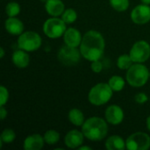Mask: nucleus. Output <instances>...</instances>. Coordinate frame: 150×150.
Wrapping results in <instances>:
<instances>
[{
    "label": "nucleus",
    "instance_id": "obj_32",
    "mask_svg": "<svg viewBox=\"0 0 150 150\" xmlns=\"http://www.w3.org/2000/svg\"><path fill=\"white\" fill-rule=\"evenodd\" d=\"M4 48H3V47H1V48H0V57H1V58H3V57H4Z\"/></svg>",
    "mask_w": 150,
    "mask_h": 150
},
{
    "label": "nucleus",
    "instance_id": "obj_21",
    "mask_svg": "<svg viewBox=\"0 0 150 150\" xmlns=\"http://www.w3.org/2000/svg\"><path fill=\"white\" fill-rule=\"evenodd\" d=\"M133 62L130 54H122L117 60V66L120 69H128L133 65Z\"/></svg>",
    "mask_w": 150,
    "mask_h": 150
},
{
    "label": "nucleus",
    "instance_id": "obj_9",
    "mask_svg": "<svg viewBox=\"0 0 150 150\" xmlns=\"http://www.w3.org/2000/svg\"><path fill=\"white\" fill-rule=\"evenodd\" d=\"M132 60L135 63H142L148 61L150 56V46L145 40L137 41L129 53Z\"/></svg>",
    "mask_w": 150,
    "mask_h": 150
},
{
    "label": "nucleus",
    "instance_id": "obj_26",
    "mask_svg": "<svg viewBox=\"0 0 150 150\" xmlns=\"http://www.w3.org/2000/svg\"><path fill=\"white\" fill-rule=\"evenodd\" d=\"M15 138H16V134H15L14 131L12 129L6 128L3 131V133L1 134L0 141H2L4 143H11L15 140Z\"/></svg>",
    "mask_w": 150,
    "mask_h": 150
},
{
    "label": "nucleus",
    "instance_id": "obj_35",
    "mask_svg": "<svg viewBox=\"0 0 150 150\" xmlns=\"http://www.w3.org/2000/svg\"><path fill=\"white\" fill-rule=\"evenodd\" d=\"M40 1H42V2H45V3L47 2V0H40Z\"/></svg>",
    "mask_w": 150,
    "mask_h": 150
},
{
    "label": "nucleus",
    "instance_id": "obj_18",
    "mask_svg": "<svg viewBox=\"0 0 150 150\" xmlns=\"http://www.w3.org/2000/svg\"><path fill=\"white\" fill-rule=\"evenodd\" d=\"M126 147V142L119 135L109 137L105 142V148L108 150H124Z\"/></svg>",
    "mask_w": 150,
    "mask_h": 150
},
{
    "label": "nucleus",
    "instance_id": "obj_24",
    "mask_svg": "<svg viewBox=\"0 0 150 150\" xmlns=\"http://www.w3.org/2000/svg\"><path fill=\"white\" fill-rule=\"evenodd\" d=\"M110 4L117 11H125L129 6V0H110Z\"/></svg>",
    "mask_w": 150,
    "mask_h": 150
},
{
    "label": "nucleus",
    "instance_id": "obj_11",
    "mask_svg": "<svg viewBox=\"0 0 150 150\" xmlns=\"http://www.w3.org/2000/svg\"><path fill=\"white\" fill-rule=\"evenodd\" d=\"M105 120L112 125H119L123 121L124 112L120 106L112 105L106 108L105 112Z\"/></svg>",
    "mask_w": 150,
    "mask_h": 150
},
{
    "label": "nucleus",
    "instance_id": "obj_17",
    "mask_svg": "<svg viewBox=\"0 0 150 150\" xmlns=\"http://www.w3.org/2000/svg\"><path fill=\"white\" fill-rule=\"evenodd\" d=\"M11 61L17 68L24 69L28 66L30 62V57L26 53V51L23 49H19V50H16L12 54Z\"/></svg>",
    "mask_w": 150,
    "mask_h": 150
},
{
    "label": "nucleus",
    "instance_id": "obj_14",
    "mask_svg": "<svg viewBox=\"0 0 150 150\" xmlns=\"http://www.w3.org/2000/svg\"><path fill=\"white\" fill-rule=\"evenodd\" d=\"M44 137L40 134H34L27 136L24 142V149L25 150H40L44 146Z\"/></svg>",
    "mask_w": 150,
    "mask_h": 150
},
{
    "label": "nucleus",
    "instance_id": "obj_25",
    "mask_svg": "<svg viewBox=\"0 0 150 150\" xmlns=\"http://www.w3.org/2000/svg\"><path fill=\"white\" fill-rule=\"evenodd\" d=\"M5 12L9 17H15L20 12V5L16 2H10L5 7Z\"/></svg>",
    "mask_w": 150,
    "mask_h": 150
},
{
    "label": "nucleus",
    "instance_id": "obj_4",
    "mask_svg": "<svg viewBox=\"0 0 150 150\" xmlns=\"http://www.w3.org/2000/svg\"><path fill=\"white\" fill-rule=\"evenodd\" d=\"M112 97V90L108 83H100L93 86L88 95V99L94 105H103Z\"/></svg>",
    "mask_w": 150,
    "mask_h": 150
},
{
    "label": "nucleus",
    "instance_id": "obj_15",
    "mask_svg": "<svg viewBox=\"0 0 150 150\" xmlns=\"http://www.w3.org/2000/svg\"><path fill=\"white\" fill-rule=\"evenodd\" d=\"M5 30L12 35H20L24 31V25L21 20L15 17H10L4 22Z\"/></svg>",
    "mask_w": 150,
    "mask_h": 150
},
{
    "label": "nucleus",
    "instance_id": "obj_33",
    "mask_svg": "<svg viewBox=\"0 0 150 150\" xmlns=\"http://www.w3.org/2000/svg\"><path fill=\"white\" fill-rule=\"evenodd\" d=\"M147 127H148V129L150 131V116L147 119Z\"/></svg>",
    "mask_w": 150,
    "mask_h": 150
},
{
    "label": "nucleus",
    "instance_id": "obj_30",
    "mask_svg": "<svg viewBox=\"0 0 150 150\" xmlns=\"http://www.w3.org/2000/svg\"><path fill=\"white\" fill-rule=\"evenodd\" d=\"M6 116H7V111L5 110L4 105H1V107H0V118H1V120H4Z\"/></svg>",
    "mask_w": 150,
    "mask_h": 150
},
{
    "label": "nucleus",
    "instance_id": "obj_31",
    "mask_svg": "<svg viewBox=\"0 0 150 150\" xmlns=\"http://www.w3.org/2000/svg\"><path fill=\"white\" fill-rule=\"evenodd\" d=\"M80 150H91L90 147H86V146H83V147H79L78 148Z\"/></svg>",
    "mask_w": 150,
    "mask_h": 150
},
{
    "label": "nucleus",
    "instance_id": "obj_22",
    "mask_svg": "<svg viewBox=\"0 0 150 150\" xmlns=\"http://www.w3.org/2000/svg\"><path fill=\"white\" fill-rule=\"evenodd\" d=\"M45 142L48 145H54L57 143L60 140V134L55 130H48L44 134Z\"/></svg>",
    "mask_w": 150,
    "mask_h": 150
},
{
    "label": "nucleus",
    "instance_id": "obj_1",
    "mask_svg": "<svg viewBox=\"0 0 150 150\" xmlns=\"http://www.w3.org/2000/svg\"><path fill=\"white\" fill-rule=\"evenodd\" d=\"M105 50V40L100 33L95 30L88 31L83 37L80 45L82 55L88 61L99 60Z\"/></svg>",
    "mask_w": 150,
    "mask_h": 150
},
{
    "label": "nucleus",
    "instance_id": "obj_13",
    "mask_svg": "<svg viewBox=\"0 0 150 150\" xmlns=\"http://www.w3.org/2000/svg\"><path fill=\"white\" fill-rule=\"evenodd\" d=\"M84 134L78 130H71L65 136V144L69 149L79 148L83 142Z\"/></svg>",
    "mask_w": 150,
    "mask_h": 150
},
{
    "label": "nucleus",
    "instance_id": "obj_29",
    "mask_svg": "<svg viewBox=\"0 0 150 150\" xmlns=\"http://www.w3.org/2000/svg\"><path fill=\"white\" fill-rule=\"evenodd\" d=\"M134 100L137 104H140V105H142L144 103H146L148 101V96L143 93V92H141V93H138L135 98H134Z\"/></svg>",
    "mask_w": 150,
    "mask_h": 150
},
{
    "label": "nucleus",
    "instance_id": "obj_27",
    "mask_svg": "<svg viewBox=\"0 0 150 150\" xmlns=\"http://www.w3.org/2000/svg\"><path fill=\"white\" fill-rule=\"evenodd\" d=\"M9 98V91L4 86L0 87V105H4Z\"/></svg>",
    "mask_w": 150,
    "mask_h": 150
},
{
    "label": "nucleus",
    "instance_id": "obj_5",
    "mask_svg": "<svg viewBox=\"0 0 150 150\" xmlns=\"http://www.w3.org/2000/svg\"><path fill=\"white\" fill-rule=\"evenodd\" d=\"M41 45L40 36L33 31H28L21 33L18 39V46L20 49L26 52L35 51Z\"/></svg>",
    "mask_w": 150,
    "mask_h": 150
},
{
    "label": "nucleus",
    "instance_id": "obj_19",
    "mask_svg": "<svg viewBox=\"0 0 150 150\" xmlns=\"http://www.w3.org/2000/svg\"><path fill=\"white\" fill-rule=\"evenodd\" d=\"M68 116L69 121L76 127L83 126V124L84 123V115L79 109L74 108L70 110Z\"/></svg>",
    "mask_w": 150,
    "mask_h": 150
},
{
    "label": "nucleus",
    "instance_id": "obj_16",
    "mask_svg": "<svg viewBox=\"0 0 150 150\" xmlns=\"http://www.w3.org/2000/svg\"><path fill=\"white\" fill-rule=\"evenodd\" d=\"M45 9L47 12L53 17H58L65 11L64 4L62 0H47L45 3Z\"/></svg>",
    "mask_w": 150,
    "mask_h": 150
},
{
    "label": "nucleus",
    "instance_id": "obj_3",
    "mask_svg": "<svg viewBox=\"0 0 150 150\" xmlns=\"http://www.w3.org/2000/svg\"><path fill=\"white\" fill-rule=\"evenodd\" d=\"M149 76L150 72L148 68L142 63H136L128 69L127 81L133 87H142L146 84Z\"/></svg>",
    "mask_w": 150,
    "mask_h": 150
},
{
    "label": "nucleus",
    "instance_id": "obj_8",
    "mask_svg": "<svg viewBox=\"0 0 150 150\" xmlns=\"http://www.w3.org/2000/svg\"><path fill=\"white\" fill-rule=\"evenodd\" d=\"M126 146L129 150L149 149L150 148L149 135L142 132L134 133L127 139Z\"/></svg>",
    "mask_w": 150,
    "mask_h": 150
},
{
    "label": "nucleus",
    "instance_id": "obj_34",
    "mask_svg": "<svg viewBox=\"0 0 150 150\" xmlns=\"http://www.w3.org/2000/svg\"><path fill=\"white\" fill-rule=\"evenodd\" d=\"M142 2L145 4H149V5L150 4V0H142Z\"/></svg>",
    "mask_w": 150,
    "mask_h": 150
},
{
    "label": "nucleus",
    "instance_id": "obj_6",
    "mask_svg": "<svg viewBox=\"0 0 150 150\" xmlns=\"http://www.w3.org/2000/svg\"><path fill=\"white\" fill-rule=\"evenodd\" d=\"M66 30V23L62 18H58L56 17L47 19L43 25L44 33L51 39L60 38L64 34Z\"/></svg>",
    "mask_w": 150,
    "mask_h": 150
},
{
    "label": "nucleus",
    "instance_id": "obj_23",
    "mask_svg": "<svg viewBox=\"0 0 150 150\" xmlns=\"http://www.w3.org/2000/svg\"><path fill=\"white\" fill-rule=\"evenodd\" d=\"M62 18L66 24H71L76 20L77 13L74 9H67L62 14Z\"/></svg>",
    "mask_w": 150,
    "mask_h": 150
},
{
    "label": "nucleus",
    "instance_id": "obj_12",
    "mask_svg": "<svg viewBox=\"0 0 150 150\" xmlns=\"http://www.w3.org/2000/svg\"><path fill=\"white\" fill-rule=\"evenodd\" d=\"M63 39H64V42L66 45H68L69 47H77L78 46L81 45L83 37L77 29L70 27V28L67 29L66 32L64 33Z\"/></svg>",
    "mask_w": 150,
    "mask_h": 150
},
{
    "label": "nucleus",
    "instance_id": "obj_7",
    "mask_svg": "<svg viewBox=\"0 0 150 150\" xmlns=\"http://www.w3.org/2000/svg\"><path fill=\"white\" fill-rule=\"evenodd\" d=\"M81 52L74 47H69L65 44L62 47L58 52V60L65 66H74L79 62L81 58Z\"/></svg>",
    "mask_w": 150,
    "mask_h": 150
},
{
    "label": "nucleus",
    "instance_id": "obj_2",
    "mask_svg": "<svg viewBox=\"0 0 150 150\" xmlns=\"http://www.w3.org/2000/svg\"><path fill=\"white\" fill-rule=\"evenodd\" d=\"M82 132L91 141H101L107 134L108 126L103 119L92 117L84 121L82 126Z\"/></svg>",
    "mask_w": 150,
    "mask_h": 150
},
{
    "label": "nucleus",
    "instance_id": "obj_20",
    "mask_svg": "<svg viewBox=\"0 0 150 150\" xmlns=\"http://www.w3.org/2000/svg\"><path fill=\"white\" fill-rule=\"evenodd\" d=\"M125 80L119 76H113L110 78L108 84L113 91H120L125 87Z\"/></svg>",
    "mask_w": 150,
    "mask_h": 150
},
{
    "label": "nucleus",
    "instance_id": "obj_28",
    "mask_svg": "<svg viewBox=\"0 0 150 150\" xmlns=\"http://www.w3.org/2000/svg\"><path fill=\"white\" fill-rule=\"evenodd\" d=\"M91 69L94 73H100L103 69V64L99 60L91 62Z\"/></svg>",
    "mask_w": 150,
    "mask_h": 150
},
{
    "label": "nucleus",
    "instance_id": "obj_10",
    "mask_svg": "<svg viewBox=\"0 0 150 150\" xmlns=\"http://www.w3.org/2000/svg\"><path fill=\"white\" fill-rule=\"evenodd\" d=\"M131 19L137 25H144L150 21V6L149 4L137 5L131 12Z\"/></svg>",
    "mask_w": 150,
    "mask_h": 150
}]
</instances>
